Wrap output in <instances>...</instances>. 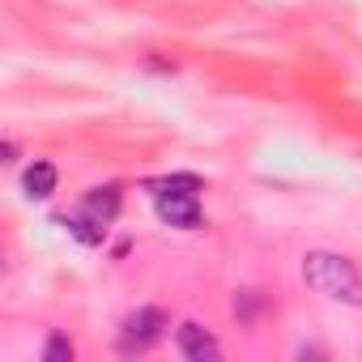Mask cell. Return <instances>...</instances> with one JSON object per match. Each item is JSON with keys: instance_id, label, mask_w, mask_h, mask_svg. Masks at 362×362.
<instances>
[{"instance_id": "cell-8", "label": "cell", "mask_w": 362, "mask_h": 362, "mask_svg": "<svg viewBox=\"0 0 362 362\" xmlns=\"http://www.w3.org/2000/svg\"><path fill=\"white\" fill-rule=\"evenodd\" d=\"M56 226H64L81 247H98V243L107 239V226H103V222H94V218H90V214H81V209H77V214H60V218H56Z\"/></svg>"}, {"instance_id": "cell-6", "label": "cell", "mask_w": 362, "mask_h": 362, "mask_svg": "<svg viewBox=\"0 0 362 362\" xmlns=\"http://www.w3.org/2000/svg\"><path fill=\"white\" fill-rule=\"evenodd\" d=\"M56 188H60V170H56V162L35 158V162L22 170V192H26L30 201H47V197H56Z\"/></svg>"}, {"instance_id": "cell-4", "label": "cell", "mask_w": 362, "mask_h": 362, "mask_svg": "<svg viewBox=\"0 0 362 362\" xmlns=\"http://www.w3.org/2000/svg\"><path fill=\"white\" fill-rule=\"evenodd\" d=\"M153 209L166 226L175 230H201L205 214H201V197H153Z\"/></svg>"}, {"instance_id": "cell-7", "label": "cell", "mask_w": 362, "mask_h": 362, "mask_svg": "<svg viewBox=\"0 0 362 362\" xmlns=\"http://www.w3.org/2000/svg\"><path fill=\"white\" fill-rule=\"evenodd\" d=\"M149 197H201L205 184H201V175H188V170H179V175H162V179H149Z\"/></svg>"}, {"instance_id": "cell-1", "label": "cell", "mask_w": 362, "mask_h": 362, "mask_svg": "<svg viewBox=\"0 0 362 362\" xmlns=\"http://www.w3.org/2000/svg\"><path fill=\"white\" fill-rule=\"evenodd\" d=\"M303 281H307L315 294L332 298V303L362 307V277H358L354 260L341 256V252H324V247H320V252H307V256H303Z\"/></svg>"}, {"instance_id": "cell-5", "label": "cell", "mask_w": 362, "mask_h": 362, "mask_svg": "<svg viewBox=\"0 0 362 362\" xmlns=\"http://www.w3.org/2000/svg\"><path fill=\"white\" fill-rule=\"evenodd\" d=\"M119 205H124V192H119V184H103V188H90L86 197H81V214H90L94 222H103V226H111L115 218H119Z\"/></svg>"}, {"instance_id": "cell-3", "label": "cell", "mask_w": 362, "mask_h": 362, "mask_svg": "<svg viewBox=\"0 0 362 362\" xmlns=\"http://www.w3.org/2000/svg\"><path fill=\"white\" fill-rule=\"evenodd\" d=\"M175 349L184 354L188 362H218L222 358V341L205 324H197V320H184L175 328Z\"/></svg>"}, {"instance_id": "cell-10", "label": "cell", "mask_w": 362, "mask_h": 362, "mask_svg": "<svg viewBox=\"0 0 362 362\" xmlns=\"http://www.w3.org/2000/svg\"><path fill=\"white\" fill-rule=\"evenodd\" d=\"M260 307H264L260 290H235V315H239V320H256Z\"/></svg>"}, {"instance_id": "cell-11", "label": "cell", "mask_w": 362, "mask_h": 362, "mask_svg": "<svg viewBox=\"0 0 362 362\" xmlns=\"http://www.w3.org/2000/svg\"><path fill=\"white\" fill-rule=\"evenodd\" d=\"M18 158H22V145H18V141H5V162H9V166H13V162H18Z\"/></svg>"}, {"instance_id": "cell-9", "label": "cell", "mask_w": 362, "mask_h": 362, "mask_svg": "<svg viewBox=\"0 0 362 362\" xmlns=\"http://www.w3.org/2000/svg\"><path fill=\"white\" fill-rule=\"evenodd\" d=\"M43 358H47V362H73V358H77V345H73L64 332H52L47 345H43Z\"/></svg>"}, {"instance_id": "cell-2", "label": "cell", "mask_w": 362, "mask_h": 362, "mask_svg": "<svg viewBox=\"0 0 362 362\" xmlns=\"http://www.w3.org/2000/svg\"><path fill=\"white\" fill-rule=\"evenodd\" d=\"M162 332H166V311L162 307H136L132 315H124L115 345H119V354H145L162 341Z\"/></svg>"}]
</instances>
